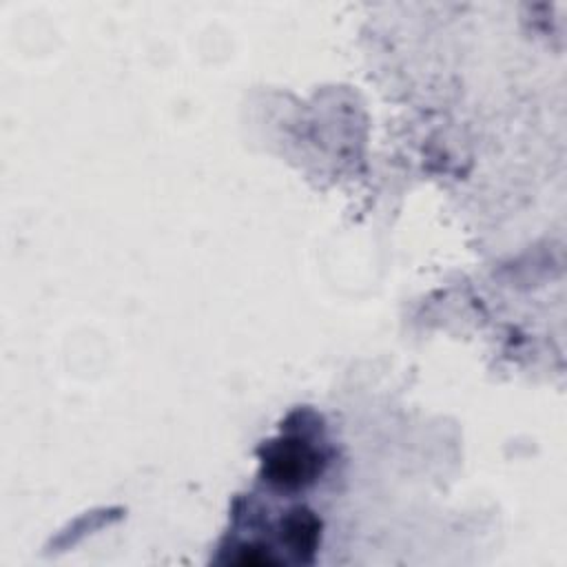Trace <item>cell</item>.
<instances>
[{
	"label": "cell",
	"mask_w": 567,
	"mask_h": 567,
	"mask_svg": "<svg viewBox=\"0 0 567 567\" xmlns=\"http://www.w3.org/2000/svg\"><path fill=\"white\" fill-rule=\"evenodd\" d=\"M237 565H248V567H264V565H275L277 558L268 554V547L261 545H244L239 547V554L233 558Z\"/></svg>",
	"instance_id": "3"
},
{
	"label": "cell",
	"mask_w": 567,
	"mask_h": 567,
	"mask_svg": "<svg viewBox=\"0 0 567 567\" xmlns=\"http://www.w3.org/2000/svg\"><path fill=\"white\" fill-rule=\"evenodd\" d=\"M281 536L299 560H312L321 540V520L308 507H295L281 518Z\"/></svg>",
	"instance_id": "2"
},
{
	"label": "cell",
	"mask_w": 567,
	"mask_h": 567,
	"mask_svg": "<svg viewBox=\"0 0 567 567\" xmlns=\"http://www.w3.org/2000/svg\"><path fill=\"white\" fill-rule=\"evenodd\" d=\"M261 472L277 489H301L319 476L321 456L301 439H277L261 447Z\"/></svg>",
	"instance_id": "1"
}]
</instances>
